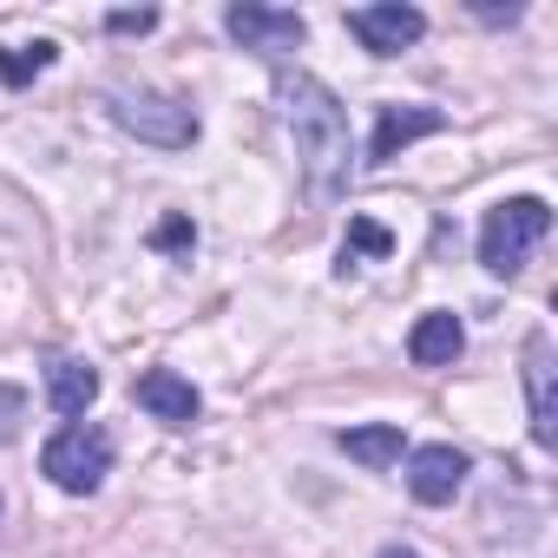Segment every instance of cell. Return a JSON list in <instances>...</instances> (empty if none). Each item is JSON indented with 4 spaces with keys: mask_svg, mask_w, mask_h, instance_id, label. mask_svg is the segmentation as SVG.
<instances>
[{
    "mask_svg": "<svg viewBox=\"0 0 558 558\" xmlns=\"http://www.w3.org/2000/svg\"><path fill=\"white\" fill-rule=\"evenodd\" d=\"M276 106L283 125L296 132V158L310 171L316 197H336L355 171V132H349V106L316 80V73H276Z\"/></svg>",
    "mask_w": 558,
    "mask_h": 558,
    "instance_id": "obj_1",
    "label": "cell"
},
{
    "mask_svg": "<svg viewBox=\"0 0 558 558\" xmlns=\"http://www.w3.org/2000/svg\"><path fill=\"white\" fill-rule=\"evenodd\" d=\"M545 230H551V204H545V197H506V204H493V210L480 217V263H486L493 276H519L525 250H532Z\"/></svg>",
    "mask_w": 558,
    "mask_h": 558,
    "instance_id": "obj_2",
    "label": "cell"
},
{
    "mask_svg": "<svg viewBox=\"0 0 558 558\" xmlns=\"http://www.w3.org/2000/svg\"><path fill=\"white\" fill-rule=\"evenodd\" d=\"M40 473L60 493H99V480L112 473V434L93 421H66L47 447H40Z\"/></svg>",
    "mask_w": 558,
    "mask_h": 558,
    "instance_id": "obj_3",
    "label": "cell"
},
{
    "mask_svg": "<svg viewBox=\"0 0 558 558\" xmlns=\"http://www.w3.org/2000/svg\"><path fill=\"white\" fill-rule=\"evenodd\" d=\"M112 119L132 132V138H145V145H165V151H184L191 138H197V112L178 99V93H151V86H119L112 99Z\"/></svg>",
    "mask_w": 558,
    "mask_h": 558,
    "instance_id": "obj_4",
    "label": "cell"
},
{
    "mask_svg": "<svg viewBox=\"0 0 558 558\" xmlns=\"http://www.w3.org/2000/svg\"><path fill=\"white\" fill-rule=\"evenodd\" d=\"M223 27H230V40H236L243 53H263V60L296 53L303 34H310L296 8H263V0H236V8L223 14Z\"/></svg>",
    "mask_w": 558,
    "mask_h": 558,
    "instance_id": "obj_5",
    "label": "cell"
},
{
    "mask_svg": "<svg viewBox=\"0 0 558 558\" xmlns=\"http://www.w3.org/2000/svg\"><path fill=\"white\" fill-rule=\"evenodd\" d=\"M349 34H355L375 60H395V53H408V47L427 34V14L408 8V0H375V8H349Z\"/></svg>",
    "mask_w": 558,
    "mask_h": 558,
    "instance_id": "obj_6",
    "label": "cell"
},
{
    "mask_svg": "<svg viewBox=\"0 0 558 558\" xmlns=\"http://www.w3.org/2000/svg\"><path fill=\"white\" fill-rule=\"evenodd\" d=\"M460 486H466V453H460V447L434 440V447H414V453H408V493H414L421 506H447Z\"/></svg>",
    "mask_w": 558,
    "mask_h": 558,
    "instance_id": "obj_7",
    "label": "cell"
},
{
    "mask_svg": "<svg viewBox=\"0 0 558 558\" xmlns=\"http://www.w3.org/2000/svg\"><path fill=\"white\" fill-rule=\"evenodd\" d=\"M440 125H447L440 106H381V112H375V138H368V165L401 158L414 138H434Z\"/></svg>",
    "mask_w": 558,
    "mask_h": 558,
    "instance_id": "obj_8",
    "label": "cell"
},
{
    "mask_svg": "<svg viewBox=\"0 0 558 558\" xmlns=\"http://www.w3.org/2000/svg\"><path fill=\"white\" fill-rule=\"evenodd\" d=\"M138 408H145L151 421H165V427H191V421L204 414V395H197L178 368H145V375H138Z\"/></svg>",
    "mask_w": 558,
    "mask_h": 558,
    "instance_id": "obj_9",
    "label": "cell"
},
{
    "mask_svg": "<svg viewBox=\"0 0 558 558\" xmlns=\"http://www.w3.org/2000/svg\"><path fill=\"white\" fill-rule=\"evenodd\" d=\"M525 401H532V440L558 447V408H551V336H525Z\"/></svg>",
    "mask_w": 558,
    "mask_h": 558,
    "instance_id": "obj_10",
    "label": "cell"
},
{
    "mask_svg": "<svg viewBox=\"0 0 558 558\" xmlns=\"http://www.w3.org/2000/svg\"><path fill=\"white\" fill-rule=\"evenodd\" d=\"M47 401H53V414L80 421V414L99 401V368L80 362V355H53V362H47Z\"/></svg>",
    "mask_w": 558,
    "mask_h": 558,
    "instance_id": "obj_11",
    "label": "cell"
},
{
    "mask_svg": "<svg viewBox=\"0 0 558 558\" xmlns=\"http://www.w3.org/2000/svg\"><path fill=\"white\" fill-rule=\"evenodd\" d=\"M460 349H466V329H460V316H447V310H427V316L408 329V355H414L421 368H453Z\"/></svg>",
    "mask_w": 558,
    "mask_h": 558,
    "instance_id": "obj_12",
    "label": "cell"
},
{
    "mask_svg": "<svg viewBox=\"0 0 558 558\" xmlns=\"http://www.w3.org/2000/svg\"><path fill=\"white\" fill-rule=\"evenodd\" d=\"M336 440H342V453H349V460H362V466H375V473H381V466H395V460L408 453V440H401V427H395V421L349 427V434H336Z\"/></svg>",
    "mask_w": 558,
    "mask_h": 558,
    "instance_id": "obj_13",
    "label": "cell"
},
{
    "mask_svg": "<svg viewBox=\"0 0 558 558\" xmlns=\"http://www.w3.org/2000/svg\"><path fill=\"white\" fill-rule=\"evenodd\" d=\"M53 66V40H34V47H0V80L8 86H27Z\"/></svg>",
    "mask_w": 558,
    "mask_h": 558,
    "instance_id": "obj_14",
    "label": "cell"
},
{
    "mask_svg": "<svg viewBox=\"0 0 558 558\" xmlns=\"http://www.w3.org/2000/svg\"><path fill=\"white\" fill-rule=\"evenodd\" d=\"M395 236L375 223V217H349V243H342V263H362V256H388Z\"/></svg>",
    "mask_w": 558,
    "mask_h": 558,
    "instance_id": "obj_15",
    "label": "cell"
},
{
    "mask_svg": "<svg viewBox=\"0 0 558 558\" xmlns=\"http://www.w3.org/2000/svg\"><path fill=\"white\" fill-rule=\"evenodd\" d=\"M151 243L171 250V256H191V250H197V223H191V217H165V223L151 230Z\"/></svg>",
    "mask_w": 558,
    "mask_h": 558,
    "instance_id": "obj_16",
    "label": "cell"
},
{
    "mask_svg": "<svg viewBox=\"0 0 558 558\" xmlns=\"http://www.w3.org/2000/svg\"><path fill=\"white\" fill-rule=\"evenodd\" d=\"M21 421H27V388L0 381V447H8V440L21 434Z\"/></svg>",
    "mask_w": 558,
    "mask_h": 558,
    "instance_id": "obj_17",
    "label": "cell"
},
{
    "mask_svg": "<svg viewBox=\"0 0 558 558\" xmlns=\"http://www.w3.org/2000/svg\"><path fill=\"white\" fill-rule=\"evenodd\" d=\"M106 27H112V34H151V27H158V14H151V8H112V14H106Z\"/></svg>",
    "mask_w": 558,
    "mask_h": 558,
    "instance_id": "obj_18",
    "label": "cell"
},
{
    "mask_svg": "<svg viewBox=\"0 0 558 558\" xmlns=\"http://www.w3.org/2000/svg\"><path fill=\"white\" fill-rule=\"evenodd\" d=\"M381 558H414V551L408 545H381Z\"/></svg>",
    "mask_w": 558,
    "mask_h": 558,
    "instance_id": "obj_19",
    "label": "cell"
}]
</instances>
